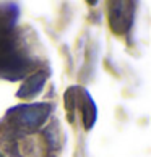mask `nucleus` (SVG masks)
I'll use <instances>...</instances> for the list:
<instances>
[{"label":"nucleus","instance_id":"f257e3e1","mask_svg":"<svg viewBox=\"0 0 151 157\" xmlns=\"http://www.w3.org/2000/svg\"><path fill=\"white\" fill-rule=\"evenodd\" d=\"M31 70V62L16 49L10 36H0V76L16 81Z\"/></svg>","mask_w":151,"mask_h":157},{"label":"nucleus","instance_id":"39448f33","mask_svg":"<svg viewBox=\"0 0 151 157\" xmlns=\"http://www.w3.org/2000/svg\"><path fill=\"white\" fill-rule=\"evenodd\" d=\"M96 118H97V110L96 105L93 102L91 96L88 92H85V97H83V123L86 130H91L93 125L96 123Z\"/></svg>","mask_w":151,"mask_h":157},{"label":"nucleus","instance_id":"f03ea898","mask_svg":"<svg viewBox=\"0 0 151 157\" xmlns=\"http://www.w3.org/2000/svg\"><path fill=\"white\" fill-rule=\"evenodd\" d=\"M50 110H52V105L50 104H46V102L26 104V105H18V107L11 109L7 117H11L15 120V123L21 128L38 130L47 120Z\"/></svg>","mask_w":151,"mask_h":157},{"label":"nucleus","instance_id":"20e7f679","mask_svg":"<svg viewBox=\"0 0 151 157\" xmlns=\"http://www.w3.org/2000/svg\"><path fill=\"white\" fill-rule=\"evenodd\" d=\"M46 79H47V71H38V73L31 75V76L21 84V88L16 92V96L21 97V99H31L34 96H38L44 88Z\"/></svg>","mask_w":151,"mask_h":157},{"label":"nucleus","instance_id":"423d86ee","mask_svg":"<svg viewBox=\"0 0 151 157\" xmlns=\"http://www.w3.org/2000/svg\"><path fill=\"white\" fill-rule=\"evenodd\" d=\"M0 157H3V155H2V154H0Z\"/></svg>","mask_w":151,"mask_h":157},{"label":"nucleus","instance_id":"7ed1b4c3","mask_svg":"<svg viewBox=\"0 0 151 157\" xmlns=\"http://www.w3.org/2000/svg\"><path fill=\"white\" fill-rule=\"evenodd\" d=\"M133 3L114 2L109 8V25L117 34H125L133 23Z\"/></svg>","mask_w":151,"mask_h":157}]
</instances>
